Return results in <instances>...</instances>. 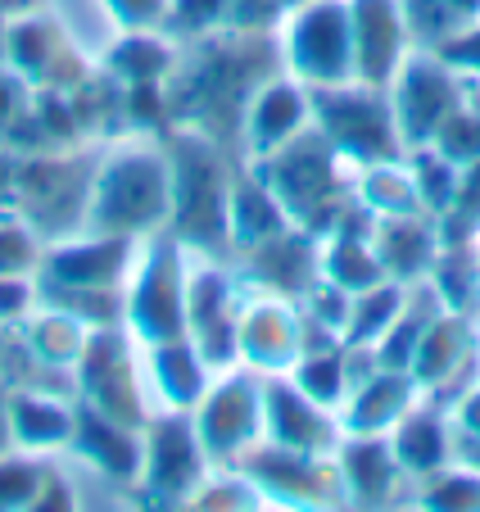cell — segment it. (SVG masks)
Masks as SVG:
<instances>
[{"mask_svg": "<svg viewBox=\"0 0 480 512\" xmlns=\"http://www.w3.org/2000/svg\"><path fill=\"white\" fill-rule=\"evenodd\" d=\"M449 10H480V0H449Z\"/></svg>", "mask_w": 480, "mask_h": 512, "instance_id": "6da1fadb", "label": "cell"}]
</instances>
